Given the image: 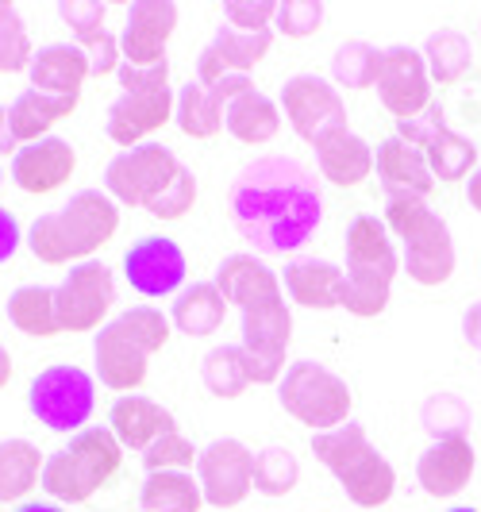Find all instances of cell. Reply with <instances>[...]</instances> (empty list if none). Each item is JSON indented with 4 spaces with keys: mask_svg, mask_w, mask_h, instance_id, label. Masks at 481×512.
<instances>
[{
    "mask_svg": "<svg viewBox=\"0 0 481 512\" xmlns=\"http://www.w3.org/2000/svg\"><path fill=\"white\" fill-rule=\"evenodd\" d=\"M47 459L27 439H0V501H24L43 482Z\"/></svg>",
    "mask_w": 481,
    "mask_h": 512,
    "instance_id": "cell-32",
    "label": "cell"
},
{
    "mask_svg": "<svg viewBox=\"0 0 481 512\" xmlns=\"http://www.w3.org/2000/svg\"><path fill=\"white\" fill-rule=\"evenodd\" d=\"M31 58H35V51H31V39H27L20 12L0 0V74L31 70Z\"/></svg>",
    "mask_w": 481,
    "mask_h": 512,
    "instance_id": "cell-41",
    "label": "cell"
},
{
    "mask_svg": "<svg viewBox=\"0 0 481 512\" xmlns=\"http://www.w3.org/2000/svg\"><path fill=\"white\" fill-rule=\"evenodd\" d=\"M274 27L289 39H308L324 27V4L320 0H285V4H278Z\"/></svg>",
    "mask_w": 481,
    "mask_h": 512,
    "instance_id": "cell-44",
    "label": "cell"
},
{
    "mask_svg": "<svg viewBox=\"0 0 481 512\" xmlns=\"http://www.w3.org/2000/svg\"><path fill=\"white\" fill-rule=\"evenodd\" d=\"M385 228L405 243V270L416 285H443L455 274V243L443 216H435L428 201L393 197L385 205Z\"/></svg>",
    "mask_w": 481,
    "mask_h": 512,
    "instance_id": "cell-6",
    "label": "cell"
},
{
    "mask_svg": "<svg viewBox=\"0 0 481 512\" xmlns=\"http://www.w3.org/2000/svg\"><path fill=\"white\" fill-rule=\"evenodd\" d=\"M108 428H112V436L120 439V447L151 451L162 436L178 432V420H174V412L162 409L151 397L127 393V397H120V401L112 405V412H108Z\"/></svg>",
    "mask_w": 481,
    "mask_h": 512,
    "instance_id": "cell-22",
    "label": "cell"
},
{
    "mask_svg": "<svg viewBox=\"0 0 481 512\" xmlns=\"http://www.w3.org/2000/svg\"><path fill=\"white\" fill-rule=\"evenodd\" d=\"M20 239H24V235H20V220H16L8 208L0 205V266H4L8 258L20 251Z\"/></svg>",
    "mask_w": 481,
    "mask_h": 512,
    "instance_id": "cell-49",
    "label": "cell"
},
{
    "mask_svg": "<svg viewBox=\"0 0 481 512\" xmlns=\"http://www.w3.org/2000/svg\"><path fill=\"white\" fill-rule=\"evenodd\" d=\"M193 205H197V178H193L189 166H181V174L174 178V185L151 205V216L154 220H181Z\"/></svg>",
    "mask_w": 481,
    "mask_h": 512,
    "instance_id": "cell-45",
    "label": "cell"
},
{
    "mask_svg": "<svg viewBox=\"0 0 481 512\" xmlns=\"http://www.w3.org/2000/svg\"><path fill=\"white\" fill-rule=\"evenodd\" d=\"M224 128H228L239 143H247V147H262V143H270V139L281 131V108L270 101L266 93L247 89L243 97H235V101L228 104Z\"/></svg>",
    "mask_w": 481,
    "mask_h": 512,
    "instance_id": "cell-31",
    "label": "cell"
},
{
    "mask_svg": "<svg viewBox=\"0 0 481 512\" xmlns=\"http://www.w3.org/2000/svg\"><path fill=\"white\" fill-rule=\"evenodd\" d=\"M224 116H228V104L212 93V85L204 81H189L178 93V108H174V120L189 139H212L224 128Z\"/></svg>",
    "mask_w": 481,
    "mask_h": 512,
    "instance_id": "cell-34",
    "label": "cell"
},
{
    "mask_svg": "<svg viewBox=\"0 0 481 512\" xmlns=\"http://www.w3.org/2000/svg\"><path fill=\"white\" fill-rule=\"evenodd\" d=\"M374 170H378L381 189H385L389 201L393 197H416V201H424L431 193V185H435L428 158L416 151V147H408L401 135H389L381 143L378 154H374Z\"/></svg>",
    "mask_w": 481,
    "mask_h": 512,
    "instance_id": "cell-24",
    "label": "cell"
},
{
    "mask_svg": "<svg viewBox=\"0 0 481 512\" xmlns=\"http://www.w3.org/2000/svg\"><path fill=\"white\" fill-rule=\"evenodd\" d=\"M301 482V462L289 447H262L254 455V489L266 497H285Z\"/></svg>",
    "mask_w": 481,
    "mask_h": 512,
    "instance_id": "cell-39",
    "label": "cell"
},
{
    "mask_svg": "<svg viewBox=\"0 0 481 512\" xmlns=\"http://www.w3.org/2000/svg\"><path fill=\"white\" fill-rule=\"evenodd\" d=\"M312 455L339 478L343 493L355 501L358 509H378L397 489V470L389 466V459L370 443L366 428L355 420H347L331 432H316L312 436Z\"/></svg>",
    "mask_w": 481,
    "mask_h": 512,
    "instance_id": "cell-4",
    "label": "cell"
},
{
    "mask_svg": "<svg viewBox=\"0 0 481 512\" xmlns=\"http://www.w3.org/2000/svg\"><path fill=\"white\" fill-rule=\"evenodd\" d=\"M447 512H478V509H470V505H455V509H447Z\"/></svg>",
    "mask_w": 481,
    "mask_h": 512,
    "instance_id": "cell-55",
    "label": "cell"
},
{
    "mask_svg": "<svg viewBox=\"0 0 481 512\" xmlns=\"http://www.w3.org/2000/svg\"><path fill=\"white\" fill-rule=\"evenodd\" d=\"M16 512H66L62 505H54V501H24Z\"/></svg>",
    "mask_w": 481,
    "mask_h": 512,
    "instance_id": "cell-53",
    "label": "cell"
},
{
    "mask_svg": "<svg viewBox=\"0 0 481 512\" xmlns=\"http://www.w3.org/2000/svg\"><path fill=\"white\" fill-rule=\"evenodd\" d=\"M116 231H120L116 201L101 189H77L58 212H43L31 224L27 247L47 266H77V262H93V255L104 243H112Z\"/></svg>",
    "mask_w": 481,
    "mask_h": 512,
    "instance_id": "cell-2",
    "label": "cell"
},
{
    "mask_svg": "<svg viewBox=\"0 0 481 512\" xmlns=\"http://www.w3.org/2000/svg\"><path fill=\"white\" fill-rule=\"evenodd\" d=\"M174 27H178L174 0H135L127 8V24L120 35V54L127 66H162Z\"/></svg>",
    "mask_w": 481,
    "mask_h": 512,
    "instance_id": "cell-18",
    "label": "cell"
},
{
    "mask_svg": "<svg viewBox=\"0 0 481 512\" xmlns=\"http://www.w3.org/2000/svg\"><path fill=\"white\" fill-rule=\"evenodd\" d=\"M381 54L385 51H378L366 39H347L339 51L331 54V77H335V85H343V89H370V85H378Z\"/></svg>",
    "mask_w": 481,
    "mask_h": 512,
    "instance_id": "cell-38",
    "label": "cell"
},
{
    "mask_svg": "<svg viewBox=\"0 0 481 512\" xmlns=\"http://www.w3.org/2000/svg\"><path fill=\"white\" fill-rule=\"evenodd\" d=\"M0 154H20V139H16V128H12V112L8 104H0Z\"/></svg>",
    "mask_w": 481,
    "mask_h": 512,
    "instance_id": "cell-50",
    "label": "cell"
},
{
    "mask_svg": "<svg viewBox=\"0 0 481 512\" xmlns=\"http://www.w3.org/2000/svg\"><path fill=\"white\" fill-rule=\"evenodd\" d=\"M343 289H347V274L324 262V258H297L285 266V293L304 308H339L343 305Z\"/></svg>",
    "mask_w": 481,
    "mask_h": 512,
    "instance_id": "cell-28",
    "label": "cell"
},
{
    "mask_svg": "<svg viewBox=\"0 0 481 512\" xmlns=\"http://www.w3.org/2000/svg\"><path fill=\"white\" fill-rule=\"evenodd\" d=\"M378 97L397 116V124L424 116L431 108V74L424 54L412 47H389L381 54Z\"/></svg>",
    "mask_w": 481,
    "mask_h": 512,
    "instance_id": "cell-15",
    "label": "cell"
},
{
    "mask_svg": "<svg viewBox=\"0 0 481 512\" xmlns=\"http://www.w3.org/2000/svg\"><path fill=\"white\" fill-rule=\"evenodd\" d=\"M74 170H77V151L66 139H58V135H47L39 143H27L12 158V181L24 193H35V197L62 189L66 181L74 178Z\"/></svg>",
    "mask_w": 481,
    "mask_h": 512,
    "instance_id": "cell-20",
    "label": "cell"
},
{
    "mask_svg": "<svg viewBox=\"0 0 481 512\" xmlns=\"http://www.w3.org/2000/svg\"><path fill=\"white\" fill-rule=\"evenodd\" d=\"M316 162H320V174L339 185V189H351L374 174V151L370 143L355 135L351 128L331 131L328 139L316 143Z\"/></svg>",
    "mask_w": 481,
    "mask_h": 512,
    "instance_id": "cell-27",
    "label": "cell"
},
{
    "mask_svg": "<svg viewBox=\"0 0 481 512\" xmlns=\"http://www.w3.org/2000/svg\"><path fill=\"white\" fill-rule=\"evenodd\" d=\"M143 512H201L204 493L201 482L185 470H162V474H147L143 493H139Z\"/></svg>",
    "mask_w": 481,
    "mask_h": 512,
    "instance_id": "cell-33",
    "label": "cell"
},
{
    "mask_svg": "<svg viewBox=\"0 0 481 512\" xmlns=\"http://www.w3.org/2000/svg\"><path fill=\"white\" fill-rule=\"evenodd\" d=\"M89 70V54L81 51L77 43H51L43 51H35L27 81L39 93H54V97H81V85Z\"/></svg>",
    "mask_w": 481,
    "mask_h": 512,
    "instance_id": "cell-26",
    "label": "cell"
},
{
    "mask_svg": "<svg viewBox=\"0 0 481 512\" xmlns=\"http://www.w3.org/2000/svg\"><path fill=\"white\" fill-rule=\"evenodd\" d=\"M201 382L208 385V393L224 397V401H235L243 397V389L251 385V374H247V355L239 343H224V347H212L201 362Z\"/></svg>",
    "mask_w": 481,
    "mask_h": 512,
    "instance_id": "cell-37",
    "label": "cell"
},
{
    "mask_svg": "<svg viewBox=\"0 0 481 512\" xmlns=\"http://www.w3.org/2000/svg\"><path fill=\"white\" fill-rule=\"evenodd\" d=\"M93 359H97V378H101V385L124 393V397L147 382V359H151V355L124 332L120 320L104 324L101 332H97Z\"/></svg>",
    "mask_w": 481,
    "mask_h": 512,
    "instance_id": "cell-21",
    "label": "cell"
},
{
    "mask_svg": "<svg viewBox=\"0 0 481 512\" xmlns=\"http://www.w3.org/2000/svg\"><path fill=\"white\" fill-rule=\"evenodd\" d=\"M293 343V312L285 297L262 301L254 308H243V355H247V374L254 385H274L285 374V351Z\"/></svg>",
    "mask_w": 481,
    "mask_h": 512,
    "instance_id": "cell-10",
    "label": "cell"
},
{
    "mask_svg": "<svg viewBox=\"0 0 481 512\" xmlns=\"http://www.w3.org/2000/svg\"><path fill=\"white\" fill-rule=\"evenodd\" d=\"M8 378H12V355L0 347V389L8 385Z\"/></svg>",
    "mask_w": 481,
    "mask_h": 512,
    "instance_id": "cell-54",
    "label": "cell"
},
{
    "mask_svg": "<svg viewBox=\"0 0 481 512\" xmlns=\"http://www.w3.org/2000/svg\"><path fill=\"white\" fill-rule=\"evenodd\" d=\"M270 43H274L270 27L266 31H239V27L224 24L197 58V81L212 85L228 74H247L251 66H258L270 54Z\"/></svg>",
    "mask_w": 481,
    "mask_h": 512,
    "instance_id": "cell-19",
    "label": "cell"
},
{
    "mask_svg": "<svg viewBox=\"0 0 481 512\" xmlns=\"http://www.w3.org/2000/svg\"><path fill=\"white\" fill-rule=\"evenodd\" d=\"M189 274V262L174 239L166 235H143L124 255V278L139 297H166L178 293Z\"/></svg>",
    "mask_w": 481,
    "mask_h": 512,
    "instance_id": "cell-17",
    "label": "cell"
},
{
    "mask_svg": "<svg viewBox=\"0 0 481 512\" xmlns=\"http://www.w3.org/2000/svg\"><path fill=\"white\" fill-rule=\"evenodd\" d=\"M420 420L431 432V439H466L474 412L458 393H431L424 409H420Z\"/></svg>",
    "mask_w": 481,
    "mask_h": 512,
    "instance_id": "cell-40",
    "label": "cell"
},
{
    "mask_svg": "<svg viewBox=\"0 0 481 512\" xmlns=\"http://www.w3.org/2000/svg\"><path fill=\"white\" fill-rule=\"evenodd\" d=\"M347 251V289H343V305L358 320L381 316L389 308V293H393V278L401 270V258L393 251L389 228L378 216H358L347 228L343 239Z\"/></svg>",
    "mask_w": 481,
    "mask_h": 512,
    "instance_id": "cell-3",
    "label": "cell"
},
{
    "mask_svg": "<svg viewBox=\"0 0 481 512\" xmlns=\"http://www.w3.org/2000/svg\"><path fill=\"white\" fill-rule=\"evenodd\" d=\"M424 62H428V74L439 85H455L458 77L474 66V51H470V39L455 31V27H439L431 31L428 43H424Z\"/></svg>",
    "mask_w": 481,
    "mask_h": 512,
    "instance_id": "cell-36",
    "label": "cell"
},
{
    "mask_svg": "<svg viewBox=\"0 0 481 512\" xmlns=\"http://www.w3.org/2000/svg\"><path fill=\"white\" fill-rule=\"evenodd\" d=\"M278 401L281 409L293 420H301L312 432H331L339 424H347V416L355 409L351 385L339 374H331L324 362H289L278 382Z\"/></svg>",
    "mask_w": 481,
    "mask_h": 512,
    "instance_id": "cell-7",
    "label": "cell"
},
{
    "mask_svg": "<svg viewBox=\"0 0 481 512\" xmlns=\"http://www.w3.org/2000/svg\"><path fill=\"white\" fill-rule=\"evenodd\" d=\"M58 16H62V24L77 35V47H89V43H97L104 35V16H108V8H104L101 0H62V4H58Z\"/></svg>",
    "mask_w": 481,
    "mask_h": 512,
    "instance_id": "cell-43",
    "label": "cell"
},
{
    "mask_svg": "<svg viewBox=\"0 0 481 512\" xmlns=\"http://www.w3.org/2000/svg\"><path fill=\"white\" fill-rule=\"evenodd\" d=\"M27 409L51 432H62V436L74 432L77 436L81 424H89V416L97 409V382L89 370H81L74 362L47 366L27 389Z\"/></svg>",
    "mask_w": 481,
    "mask_h": 512,
    "instance_id": "cell-8",
    "label": "cell"
},
{
    "mask_svg": "<svg viewBox=\"0 0 481 512\" xmlns=\"http://www.w3.org/2000/svg\"><path fill=\"white\" fill-rule=\"evenodd\" d=\"M77 101H81V97H54V93L24 89L16 101L8 104V112H12V128H16L20 147L47 139V131H51L58 120H66V116L77 108Z\"/></svg>",
    "mask_w": 481,
    "mask_h": 512,
    "instance_id": "cell-29",
    "label": "cell"
},
{
    "mask_svg": "<svg viewBox=\"0 0 481 512\" xmlns=\"http://www.w3.org/2000/svg\"><path fill=\"white\" fill-rule=\"evenodd\" d=\"M181 174L178 154L162 143H139L131 151H120L104 170V193L127 208H147L174 185Z\"/></svg>",
    "mask_w": 481,
    "mask_h": 512,
    "instance_id": "cell-9",
    "label": "cell"
},
{
    "mask_svg": "<svg viewBox=\"0 0 481 512\" xmlns=\"http://www.w3.org/2000/svg\"><path fill=\"white\" fill-rule=\"evenodd\" d=\"M466 201H470L474 212H481V166L466 178Z\"/></svg>",
    "mask_w": 481,
    "mask_h": 512,
    "instance_id": "cell-52",
    "label": "cell"
},
{
    "mask_svg": "<svg viewBox=\"0 0 481 512\" xmlns=\"http://www.w3.org/2000/svg\"><path fill=\"white\" fill-rule=\"evenodd\" d=\"M201 459V451H193V439H185L181 432H170L154 443L151 451H143V466L147 474H162V470H193Z\"/></svg>",
    "mask_w": 481,
    "mask_h": 512,
    "instance_id": "cell-42",
    "label": "cell"
},
{
    "mask_svg": "<svg viewBox=\"0 0 481 512\" xmlns=\"http://www.w3.org/2000/svg\"><path fill=\"white\" fill-rule=\"evenodd\" d=\"M174 108H178V97L170 85H151V89H131V93H120L116 104L108 108V139L116 147H139L147 135H154L158 128H166L174 120Z\"/></svg>",
    "mask_w": 481,
    "mask_h": 512,
    "instance_id": "cell-16",
    "label": "cell"
},
{
    "mask_svg": "<svg viewBox=\"0 0 481 512\" xmlns=\"http://www.w3.org/2000/svg\"><path fill=\"white\" fill-rule=\"evenodd\" d=\"M197 482L212 509H235L254 489V451L243 439H212L197 459Z\"/></svg>",
    "mask_w": 481,
    "mask_h": 512,
    "instance_id": "cell-14",
    "label": "cell"
},
{
    "mask_svg": "<svg viewBox=\"0 0 481 512\" xmlns=\"http://www.w3.org/2000/svg\"><path fill=\"white\" fill-rule=\"evenodd\" d=\"M0 181H4V166H0Z\"/></svg>",
    "mask_w": 481,
    "mask_h": 512,
    "instance_id": "cell-56",
    "label": "cell"
},
{
    "mask_svg": "<svg viewBox=\"0 0 481 512\" xmlns=\"http://www.w3.org/2000/svg\"><path fill=\"white\" fill-rule=\"evenodd\" d=\"M8 320L16 324V332H24V335H39V339L58 335L62 324H58L54 289H47V285H20V289L8 297Z\"/></svg>",
    "mask_w": 481,
    "mask_h": 512,
    "instance_id": "cell-35",
    "label": "cell"
},
{
    "mask_svg": "<svg viewBox=\"0 0 481 512\" xmlns=\"http://www.w3.org/2000/svg\"><path fill=\"white\" fill-rule=\"evenodd\" d=\"M478 455L470 439H435L416 462V482L428 497H455L458 489L470 486Z\"/></svg>",
    "mask_w": 481,
    "mask_h": 512,
    "instance_id": "cell-23",
    "label": "cell"
},
{
    "mask_svg": "<svg viewBox=\"0 0 481 512\" xmlns=\"http://www.w3.org/2000/svg\"><path fill=\"white\" fill-rule=\"evenodd\" d=\"M228 212L258 255H293L320 228L324 197L297 158L266 154L247 162L231 181Z\"/></svg>",
    "mask_w": 481,
    "mask_h": 512,
    "instance_id": "cell-1",
    "label": "cell"
},
{
    "mask_svg": "<svg viewBox=\"0 0 481 512\" xmlns=\"http://www.w3.org/2000/svg\"><path fill=\"white\" fill-rule=\"evenodd\" d=\"M124 466V447L112 436V428H81L70 447L54 451L43 466L39 486L51 493L54 501L66 505H85L101 486H108Z\"/></svg>",
    "mask_w": 481,
    "mask_h": 512,
    "instance_id": "cell-5",
    "label": "cell"
},
{
    "mask_svg": "<svg viewBox=\"0 0 481 512\" xmlns=\"http://www.w3.org/2000/svg\"><path fill=\"white\" fill-rule=\"evenodd\" d=\"M120 85H124V93L131 89H151V85H170V62H162V66H127L120 62Z\"/></svg>",
    "mask_w": 481,
    "mask_h": 512,
    "instance_id": "cell-48",
    "label": "cell"
},
{
    "mask_svg": "<svg viewBox=\"0 0 481 512\" xmlns=\"http://www.w3.org/2000/svg\"><path fill=\"white\" fill-rule=\"evenodd\" d=\"M224 16L239 31H266V24H274V16H278V4L274 0H231Z\"/></svg>",
    "mask_w": 481,
    "mask_h": 512,
    "instance_id": "cell-46",
    "label": "cell"
},
{
    "mask_svg": "<svg viewBox=\"0 0 481 512\" xmlns=\"http://www.w3.org/2000/svg\"><path fill=\"white\" fill-rule=\"evenodd\" d=\"M224 316H228V301L216 289V282H193L189 289L178 293L170 324L189 335V339H204V335H212L224 324Z\"/></svg>",
    "mask_w": 481,
    "mask_h": 512,
    "instance_id": "cell-30",
    "label": "cell"
},
{
    "mask_svg": "<svg viewBox=\"0 0 481 512\" xmlns=\"http://www.w3.org/2000/svg\"><path fill=\"white\" fill-rule=\"evenodd\" d=\"M462 335H466V343L470 347H481V301L466 308V316H462Z\"/></svg>",
    "mask_w": 481,
    "mask_h": 512,
    "instance_id": "cell-51",
    "label": "cell"
},
{
    "mask_svg": "<svg viewBox=\"0 0 481 512\" xmlns=\"http://www.w3.org/2000/svg\"><path fill=\"white\" fill-rule=\"evenodd\" d=\"M393 135H401L408 147H416V151L424 154L431 166V174H435L439 181L470 178L474 166H478V147L443 124L439 104H431L428 112L416 116V120H401Z\"/></svg>",
    "mask_w": 481,
    "mask_h": 512,
    "instance_id": "cell-13",
    "label": "cell"
},
{
    "mask_svg": "<svg viewBox=\"0 0 481 512\" xmlns=\"http://www.w3.org/2000/svg\"><path fill=\"white\" fill-rule=\"evenodd\" d=\"M58 301V324L62 332H97L104 316L116 305V278L104 262H77L66 270L62 285L54 289Z\"/></svg>",
    "mask_w": 481,
    "mask_h": 512,
    "instance_id": "cell-11",
    "label": "cell"
},
{
    "mask_svg": "<svg viewBox=\"0 0 481 512\" xmlns=\"http://www.w3.org/2000/svg\"><path fill=\"white\" fill-rule=\"evenodd\" d=\"M216 289L224 293L228 305L254 308L262 301H274L281 297V278L254 255H228L220 266H216Z\"/></svg>",
    "mask_w": 481,
    "mask_h": 512,
    "instance_id": "cell-25",
    "label": "cell"
},
{
    "mask_svg": "<svg viewBox=\"0 0 481 512\" xmlns=\"http://www.w3.org/2000/svg\"><path fill=\"white\" fill-rule=\"evenodd\" d=\"M81 51L89 54V70H93V77L112 74V70H120V62H124V54H120V39H116L112 31H104L97 43H89V47H81Z\"/></svg>",
    "mask_w": 481,
    "mask_h": 512,
    "instance_id": "cell-47",
    "label": "cell"
},
{
    "mask_svg": "<svg viewBox=\"0 0 481 512\" xmlns=\"http://www.w3.org/2000/svg\"><path fill=\"white\" fill-rule=\"evenodd\" d=\"M281 108L289 116L293 131L304 143H320L331 131L347 128V104L339 97V89L316 74H297L281 85Z\"/></svg>",
    "mask_w": 481,
    "mask_h": 512,
    "instance_id": "cell-12",
    "label": "cell"
}]
</instances>
